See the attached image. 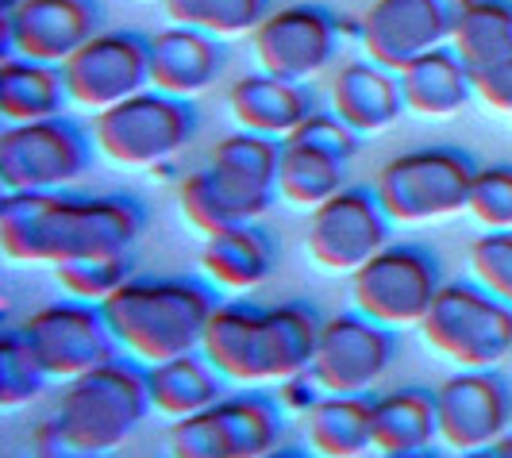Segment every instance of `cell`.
<instances>
[{
  "label": "cell",
  "mask_w": 512,
  "mask_h": 458,
  "mask_svg": "<svg viewBox=\"0 0 512 458\" xmlns=\"http://www.w3.org/2000/svg\"><path fill=\"white\" fill-rule=\"evenodd\" d=\"M139 231V201L116 193H4L0 201V251L16 266L54 270L77 258L128 255Z\"/></svg>",
  "instance_id": "cell-1"
},
{
  "label": "cell",
  "mask_w": 512,
  "mask_h": 458,
  "mask_svg": "<svg viewBox=\"0 0 512 458\" xmlns=\"http://www.w3.org/2000/svg\"><path fill=\"white\" fill-rule=\"evenodd\" d=\"M147 366L116 355L97 370L62 382L47 424H39V458H104L124 447L147 420Z\"/></svg>",
  "instance_id": "cell-2"
},
{
  "label": "cell",
  "mask_w": 512,
  "mask_h": 458,
  "mask_svg": "<svg viewBox=\"0 0 512 458\" xmlns=\"http://www.w3.org/2000/svg\"><path fill=\"white\" fill-rule=\"evenodd\" d=\"M216 308L208 285L189 278H131L101 305L120 355L139 366L189 355L201 347L205 324Z\"/></svg>",
  "instance_id": "cell-3"
},
{
  "label": "cell",
  "mask_w": 512,
  "mask_h": 458,
  "mask_svg": "<svg viewBox=\"0 0 512 458\" xmlns=\"http://www.w3.org/2000/svg\"><path fill=\"white\" fill-rule=\"evenodd\" d=\"M420 335L459 370H493L512 355V305L478 281H443Z\"/></svg>",
  "instance_id": "cell-4"
},
{
  "label": "cell",
  "mask_w": 512,
  "mask_h": 458,
  "mask_svg": "<svg viewBox=\"0 0 512 458\" xmlns=\"http://www.w3.org/2000/svg\"><path fill=\"white\" fill-rule=\"evenodd\" d=\"M193 131H197L193 104L147 85L143 93L97 112L89 139L116 166L151 170L170 162L193 139Z\"/></svg>",
  "instance_id": "cell-5"
},
{
  "label": "cell",
  "mask_w": 512,
  "mask_h": 458,
  "mask_svg": "<svg viewBox=\"0 0 512 458\" xmlns=\"http://www.w3.org/2000/svg\"><path fill=\"white\" fill-rule=\"evenodd\" d=\"M474 174L478 166L462 151L420 147L389 158L374 178V193L393 224H428L466 212Z\"/></svg>",
  "instance_id": "cell-6"
},
{
  "label": "cell",
  "mask_w": 512,
  "mask_h": 458,
  "mask_svg": "<svg viewBox=\"0 0 512 458\" xmlns=\"http://www.w3.org/2000/svg\"><path fill=\"white\" fill-rule=\"evenodd\" d=\"M443 289V274L432 251L416 243H389L351 274L355 312L389 331L420 328Z\"/></svg>",
  "instance_id": "cell-7"
},
{
  "label": "cell",
  "mask_w": 512,
  "mask_h": 458,
  "mask_svg": "<svg viewBox=\"0 0 512 458\" xmlns=\"http://www.w3.org/2000/svg\"><path fill=\"white\" fill-rule=\"evenodd\" d=\"M89 166V139L66 116L8 124L0 131V189L4 193H62Z\"/></svg>",
  "instance_id": "cell-8"
},
{
  "label": "cell",
  "mask_w": 512,
  "mask_h": 458,
  "mask_svg": "<svg viewBox=\"0 0 512 458\" xmlns=\"http://www.w3.org/2000/svg\"><path fill=\"white\" fill-rule=\"evenodd\" d=\"M16 331L24 335V343L51 382H74L120 355L101 305H85L70 297L35 308Z\"/></svg>",
  "instance_id": "cell-9"
},
{
  "label": "cell",
  "mask_w": 512,
  "mask_h": 458,
  "mask_svg": "<svg viewBox=\"0 0 512 458\" xmlns=\"http://www.w3.org/2000/svg\"><path fill=\"white\" fill-rule=\"evenodd\" d=\"M474 0H374L359 24L362 51L385 70H405L420 54L451 47Z\"/></svg>",
  "instance_id": "cell-10"
},
{
  "label": "cell",
  "mask_w": 512,
  "mask_h": 458,
  "mask_svg": "<svg viewBox=\"0 0 512 458\" xmlns=\"http://www.w3.org/2000/svg\"><path fill=\"white\" fill-rule=\"evenodd\" d=\"M389 228L393 220L385 216L374 189L343 185L335 197L308 212L305 251L320 270L355 274L362 262L389 247Z\"/></svg>",
  "instance_id": "cell-11"
},
{
  "label": "cell",
  "mask_w": 512,
  "mask_h": 458,
  "mask_svg": "<svg viewBox=\"0 0 512 458\" xmlns=\"http://www.w3.org/2000/svg\"><path fill=\"white\" fill-rule=\"evenodd\" d=\"M258 70L285 81H312L332 66L339 51V24L320 4H285L270 8V16L251 35Z\"/></svg>",
  "instance_id": "cell-12"
},
{
  "label": "cell",
  "mask_w": 512,
  "mask_h": 458,
  "mask_svg": "<svg viewBox=\"0 0 512 458\" xmlns=\"http://www.w3.org/2000/svg\"><path fill=\"white\" fill-rule=\"evenodd\" d=\"M62 77L70 89V104L97 116L151 85L147 39L135 31H97L62 62Z\"/></svg>",
  "instance_id": "cell-13"
},
{
  "label": "cell",
  "mask_w": 512,
  "mask_h": 458,
  "mask_svg": "<svg viewBox=\"0 0 512 458\" xmlns=\"http://www.w3.org/2000/svg\"><path fill=\"white\" fill-rule=\"evenodd\" d=\"M436 416L447 451H486L512 428V389L493 370H459L436 385Z\"/></svg>",
  "instance_id": "cell-14"
},
{
  "label": "cell",
  "mask_w": 512,
  "mask_h": 458,
  "mask_svg": "<svg viewBox=\"0 0 512 458\" xmlns=\"http://www.w3.org/2000/svg\"><path fill=\"white\" fill-rule=\"evenodd\" d=\"M393 362V331L366 320L362 312H335L320 328L312 358V382L320 393H370Z\"/></svg>",
  "instance_id": "cell-15"
},
{
  "label": "cell",
  "mask_w": 512,
  "mask_h": 458,
  "mask_svg": "<svg viewBox=\"0 0 512 458\" xmlns=\"http://www.w3.org/2000/svg\"><path fill=\"white\" fill-rule=\"evenodd\" d=\"M101 31L97 0H24L4 16V51L62 66Z\"/></svg>",
  "instance_id": "cell-16"
},
{
  "label": "cell",
  "mask_w": 512,
  "mask_h": 458,
  "mask_svg": "<svg viewBox=\"0 0 512 458\" xmlns=\"http://www.w3.org/2000/svg\"><path fill=\"white\" fill-rule=\"evenodd\" d=\"M208 170L216 185L224 189L231 208L239 212L243 224H255L266 216V208L278 197V166H282V139L255 135V131H231L212 151Z\"/></svg>",
  "instance_id": "cell-17"
},
{
  "label": "cell",
  "mask_w": 512,
  "mask_h": 458,
  "mask_svg": "<svg viewBox=\"0 0 512 458\" xmlns=\"http://www.w3.org/2000/svg\"><path fill=\"white\" fill-rule=\"evenodd\" d=\"M220 70H224V47L216 35L174 24L147 39V74H151V89L158 93L193 101L212 89Z\"/></svg>",
  "instance_id": "cell-18"
},
{
  "label": "cell",
  "mask_w": 512,
  "mask_h": 458,
  "mask_svg": "<svg viewBox=\"0 0 512 458\" xmlns=\"http://www.w3.org/2000/svg\"><path fill=\"white\" fill-rule=\"evenodd\" d=\"M231 120L243 131L270 135V139H289L293 131L316 112V97L305 81H285L266 70L239 77L228 93Z\"/></svg>",
  "instance_id": "cell-19"
},
{
  "label": "cell",
  "mask_w": 512,
  "mask_h": 458,
  "mask_svg": "<svg viewBox=\"0 0 512 458\" xmlns=\"http://www.w3.org/2000/svg\"><path fill=\"white\" fill-rule=\"evenodd\" d=\"M332 112L359 135L393 128L401 112H409L397 70H385L370 58L343 62L332 77Z\"/></svg>",
  "instance_id": "cell-20"
},
{
  "label": "cell",
  "mask_w": 512,
  "mask_h": 458,
  "mask_svg": "<svg viewBox=\"0 0 512 458\" xmlns=\"http://www.w3.org/2000/svg\"><path fill=\"white\" fill-rule=\"evenodd\" d=\"M201 355L231 385H262V308L247 301H220L201 335Z\"/></svg>",
  "instance_id": "cell-21"
},
{
  "label": "cell",
  "mask_w": 512,
  "mask_h": 458,
  "mask_svg": "<svg viewBox=\"0 0 512 458\" xmlns=\"http://www.w3.org/2000/svg\"><path fill=\"white\" fill-rule=\"evenodd\" d=\"M305 443L316 458H366L374 451V401L366 393H320L305 412Z\"/></svg>",
  "instance_id": "cell-22"
},
{
  "label": "cell",
  "mask_w": 512,
  "mask_h": 458,
  "mask_svg": "<svg viewBox=\"0 0 512 458\" xmlns=\"http://www.w3.org/2000/svg\"><path fill=\"white\" fill-rule=\"evenodd\" d=\"M397 77H401L405 108L416 116L443 120V116H455L474 101V74L451 47L420 54Z\"/></svg>",
  "instance_id": "cell-23"
},
{
  "label": "cell",
  "mask_w": 512,
  "mask_h": 458,
  "mask_svg": "<svg viewBox=\"0 0 512 458\" xmlns=\"http://www.w3.org/2000/svg\"><path fill=\"white\" fill-rule=\"evenodd\" d=\"M439 443L436 389L401 385L374 401V455H412Z\"/></svg>",
  "instance_id": "cell-24"
},
{
  "label": "cell",
  "mask_w": 512,
  "mask_h": 458,
  "mask_svg": "<svg viewBox=\"0 0 512 458\" xmlns=\"http://www.w3.org/2000/svg\"><path fill=\"white\" fill-rule=\"evenodd\" d=\"M201 270L216 289L251 293L274 274V243L258 224H235L205 239Z\"/></svg>",
  "instance_id": "cell-25"
},
{
  "label": "cell",
  "mask_w": 512,
  "mask_h": 458,
  "mask_svg": "<svg viewBox=\"0 0 512 458\" xmlns=\"http://www.w3.org/2000/svg\"><path fill=\"white\" fill-rule=\"evenodd\" d=\"M220 397H224V378L201 351L147 366V401L158 416L181 420L212 408Z\"/></svg>",
  "instance_id": "cell-26"
},
{
  "label": "cell",
  "mask_w": 512,
  "mask_h": 458,
  "mask_svg": "<svg viewBox=\"0 0 512 458\" xmlns=\"http://www.w3.org/2000/svg\"><path fill=\"white\" fill-rule=\"evenodd\" d=\"M324 320L308 305L262 308V374L266 382H293L312 370Z\"/></svg>",
  "instance_id": "cell-27"
},
{
  "label": "cell",
  "mask_w": 512,
  "mask_h": 458,
  "mask_svg": "<svg viewBox=\"0 0 512 458\" xmlns=\"http://www.w3.org/2000/svg\"><path fill=\"white\" fill-rule=\"evenodd\" d=\"M66 104H70V89H66L62 66L4 54V62H0V116L8 124L51 120V116H62Z\"/></svg>",
  "instance_id": "cell-28"
},
{
  "label": "cell",
  "mask_w": 512,
  "mask_h": 458,
  "mask_svg": "<svg viewBox=\"0 0 512 458\" xmlns=\"http://www.w3.org/2000/svg\"><path fill=\"white\" fill-rule=\"evenodd\" d=\"M343 174H347V158L285 139L282 166H278V197L293 208L312 212L316 204H324L343 189Z\"/></svg>",
  "instance_id": "cell-29"
},
{
  "label": "cell",
  "mask_w": 512,
  "mask_h": 458,
  "mask_svg": "<svg viewBox=\"0 0 512 458\" xmlns=\"http://www.w3.org/2000/svg\"><path fill=\"white\" fill-rule=\"evenodd\" d=\"M235 458H262L282 447L285 408L266 393H231L216 401Z\"/></svg>",
  "instance_id": "cell-30"
},
{
  "label": "cell",
  "mask_w": 512,
  "mask_h": 458,
  "mask_svg": "<svg viewBox=\"0 0 512 458\" xmlns=\"http://www.w3.org/2000/svg\"><path fill=\"white\" fill-rule=\"evenodd\" d=\"M451 51L474 70L512 54V0H474L451 35Z\"/></svg>",
  "instance_id": "cell-31"
},
{
  "label": "cell",
  "mask_w": 512,
  "mask_h": 458,
  "mask_svg": "<svg viewBox=\"0 0 512 458\" xmlns=\"http://www.w3.org/2000/svg\"><path fill=\"white\" fill-rule=\"evenodd\" d=\"M166 16L181 27H197L216 39L255 35V27L270 16V0H162Z\"/></svg>",
  "instance_id": "cell-32"
},
{
  "label": "cell",
  "mask_w": 512,
  "mask_h": 458,
  "mask_svg": "<svg viewBox=\"0 0 512 458\" xmlns=\"http://www.w3.org/2000/svg\"><path fill=\"white\" fill-rule=\"evenodd\" d=\"M54 281L70 301L85 305H104L116 289L131 281V258L128 255H104V258H77L54 266Z\"/></svg>",
  "instance_id": "cell-33"
},
{
  "label": "cell",
  "mask_w": 512,
  "mask_h": 458,
  "mask_svg": "<svg viewBox=\"0 0 512 458\" xmlns=\"http://www.w3.org/2000/svg\"><path fill=\"white\" fill-rule=\"evenodd\" d=\"M47 370L39 366V358L31 355L24 335L12 328L0 339V408H24L31 405L43 389H47Z\"/></svg>",
  "instance_id": "cell-34"
},
{
  "label": "cell",
  "mask_w": 512,
  "mask_h": 458,
  "mask_svg": "<svg viewBox=\"0 0 512 458\" xmlns=\"http://www.w3.org/2000/svg\"><path fill=\"white\" fill-rule=\"evenodd\" d=\"M178 204H181V216L201 231L205 239L208 235H220V231L235 228V224H243L239 212H235L231 201L224 197V189L216 185V178H212L208 166H201V170H193V174L181 178Z\"/></svg>",
  "instance_id": "cell-35"
},
{
  "label": "cell",
  "mask_w": 512,
  "mask_h": 458,
  "mask_svg": "<svg viewBox=\"0 0 512 458\" xmlns=\"http://www.w3.org/2000/svg\"><path fill=\"white\" fill-rule=\"evenodd\" d=\"M166 455L170 458H235L231 455V439H228V428H224L220 408L212 405V408H205V412L170 420Z\"/></svg>",
  "instance_id": "cell-36"
},
{
  "label": "cell",
  "mask_w": 512,
  "mask_h": 458,
  "mask_svg": "<svg viewBox=\"0 0 512 458\" xmlns=\"http://www.w3.org/2000/svg\"><path fill=\"white\" fill-rule=\"evenodd\" d=\"M470 281H478L497 301L512 305V231H486L470 243Z\"/></svg>",
  "instance_id": "cell-37"
},
{
  "label": "cell",
  "mask_w": 512,
  "mask_h": 458,
  "mask_svg": "<svg viewBox=\"0 0 512 458\" xmlns=\"http://www.w3.org/2000/svg\"><path fill=\"white\" fill-rule=\"evenodd\" d=\"M466 212L486 231H512V166H482L470 185Z\"/></svg>",
  "instance_id": "cell-38"
},
{
  "label": "cell",
  "mask_w": 512,
  "mask_h": 458,
  "mask_svg": "<svg viewBox=\"0 0 512 458\" xmlns=\"http://www.w3.org/2000/svg\"><path fill=\"white\" fill-rule=\"evenodd\" d=\"M289 139H297V143H308V147H320V151H332L339 154V158H355V151H359V131L347 128L339 116H335L332 108L328 112H312L301 128L293 131Z\"/></svg>",
  "instance_id": "cell-39"
},
{
  "label": "cell",
  "mask_w": 512,
  "mask_h": 458,
  "mask_svg": "<svg viewBox=\"0 0 512 458\" xmlns=\"http://www.w3.org/2000/svg\"><path fill=\"white\" fill-rule=\"evenodd\" d=\"M474 97L493 112L512 116V54L493 62V66L474 70Z\"/></svg>",
  "instance_id": "cell-40"
},
{
  "label": "cell",
  "mask_w": 512,
  "mask_h": 458,
  "mask_svg": "<svg viewBox=\"0 0 512 458\" xmlns=\"http://www.w3.org/2000/svg\"><path fill=\"white\" fill-rule=\"evenodd\" d=\"M489 458H512V432L505 439H497L493 447H489Z\"/></svg>",
  "instance_id": "cell-41"
},
{
  "label": "cell",
  "mask_w": 512,
  "mask_h": 458,
  "mask_svg": "<svg viewBox=\"0 0 512 458\" xmlns=\"http://www.w3.org/2000/svg\"><path fill=\"white\" fill-rule=\"evenodd\" d=\"M262 458H308V455H301V451H289V447H278V451H270V455H262Z\"/></svg>",
  "instance_id": "cell-42"
},
{
  "label": "cell",
  "mask_w": 512,
  "mask_h": 458,
  "mask_svg": "<svg viewBox=\"0 0 512 458\" xmlns=\"http://www.w3.org/2000/svg\"><path fill=\"white\" fill-rule=\"evenodd\" d=\"M24 0H0V16H8V12H16Z\"/></svg>",
  "instance_id": "cell-43"
},
{
  "label": "cell",
  "mask_w": 512,
  "mask_h": 458,
  "mask_svg": "<svg viewBox=\"0 0 512 458\" xmlns=\"http://www.w3.org/2000/svg\"><path fill=\"white\" fill-rule=\"evenodd\" d=\"M374 458H436L432 451H412V455H374Z\"/></svg>",
  "instance_id": "cell-44"
},
{
  "label": "cell",
  "mask_w": 512,
  "mask_h": 458,
  "mask_svg": "<svg viewBox=\"0 0 512 458\" xmlns=\"http://www.w3.org/2000/svg\"><path fill=\"white\" fill-rule=\"evenodd\" d=\"M451 458H489V447L486 451H462V455H451Z\"/></svg>",
  "instance_id": "cell-45"
},
{
  "label": "cell",
  "mask_w": 512,
  "mask_h": 458,
  "mask_svg": "<svg viewBox=\"0 0 512 458\" xmlns=\"http://www.w3.org/2000/svg\"><path fill=\"white\" fill-rule=\"evenodd\" d=\"M509 432H512V428H509Z\"/></svg>",
  "instance_id": "cell-46"
}]
</instances>
